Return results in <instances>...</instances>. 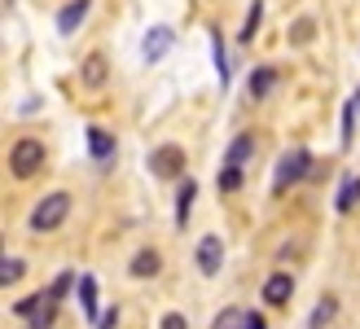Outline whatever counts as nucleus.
Segmentation results:
<instances>
[{"label": "nucleus", "mask_w": 360, "mask_h": 329, "mask_svg": "<svg viewBox=\"0 0 360 329\" xmlns=\"http://www.w3.org/2000/svg\"><path fill=\"white\" fill-rule=\"evenodd\" d=\"M158 329H189V321L180 316V312H167V316H163V325H158Z\"/></svg>", "instance_id": "393cba45"}, {"label": "nucleus", "mask_w": 360, "mask_h": 329, "mask_svg": "<svg viewBox=\"0 0 360 329\" xmlns=\"http://www.w3.org/2000/svg\"><path fill=\"white\" fill-rule=\"evenodd\" d=\"M70 215V193H49L35 202L31 211V228L35 233H53V228H62V219Z\"/></svg>", "instance_id": "f257e3e1"}, {"label": "nucleus", "mask_w": 360, "mask_h": 329, "mask_svg": "<svg viewBox=\"0 0 360 329\" xmlns=\"http://www.w3.org/2000/svg\"><path fill=\"white\" fill-rule=\"evenodd\" d=\"M352 101H356V105H360V93H356V97H352Z\"/></svg>", "instance_id": "cd10ccee"}, {"label": "nucleus", "mask_w": 360, "mask_h": 329, "mask_svg": "<svg viewBox=\"0 0 360 329\" xmlns=\"http://www.w3.org/2000/svg\"><path fill=\"white\" fill-rule=\"evenodd\" d=\"M250 154H255V136H238V141L229 145V154H224V162H229V167H242V162H246Z\"/></svg>", "instance_id": "4468645a"}, {"label": "nucleus", "mask_w": 360, "mask_h": 329, "mask_svg": "<svg viewBox=\"0 0 360 329\" xmlns=\"http://www.w3.org/2000/svg\"><path fill=\"white\" fill-rule=\"evenodd\" d=\"M172 40H176V31H172V27H150V31H146V44H141V58H146V62L167 58Z\"/></svg>", "instance_id": "423d86ee"}, {"label": "nucleus", "mask_w": 360, "mask_h": 329, "mask_svg": "<svg viewBox=\"0 0 360 329\" xmlns=\"http://www.w3.org/2000/svg\"><path fill=\"white\" fill-rule=\"evenodd\" d=\"M356 101H347V110H343V145H352V123H356Z\"/></svg>", "instance_id": "b1692460"}, {"label": "nucleus", "mask_w": 360, "mask_h": 329, "mask_svg": "<svg viewBox=\"0 0 360 329\" xmlns=\"http://www.w3.org/2000/svg\"><path fill=\"white\" fill-rule=\"evenodd\" d=\"M242 325H246V312H238V307H224V312L211 321V329H242Z\"/></svg>", "instance_id": "6ab92c4d"}, {"label": "nucleus", "mask_w": 360, "mask_h": 329, "mask_svg": "<svg viewBox=\"0 0 360 329\" xmlns=\"http://www.w3.org/2000/svg\"><path fill=\"white\" fill-rule=\"evenodd\" d=\"M79 303H84V316L88 321H101L97 316V281L93 277H79Z\"/></svg>", "instance_id": "2eb2a0df"}, {"label": "nucleus", "mask_w": 360, "mask_h": 329, "mask_svg": "<svg viewBox=\"0 0 360 329\" xmlns=\"http://www.w3.org/2000/svg\"><path fill=\"white\" fill-rule=\"evenodd\" d=\"M220 189H224V193L242 189V167H229V162H224V167H220Z\"/></svg>", "instance_id": "412c9836"}, {"label": "nucleus", "mask_w": 360, "mask_h": 329, "mask_svg": "<svg viewBox=\"0 0 360 329\" xmlns=\"http://www.w3.org/2000/svg\"><path fill=\"white\" fill-rule=\"evenodd\" d=\"M308 150H290V154H281L277 162V176H273V193H285L290 185H299L303 176H308Z\"/></svg>", "instance_id": "7ed1b4c3"}, {"label": "nucleus", "mask_w": 360, "mask_h": 329, "mask_svg": "<svg viewBox=\"0 0 360 329\" xmlns=\"http://www.w3.org/2000/svg\"><path fill=\"white\" fill-rule=\"evenodd\" d=\"M330 316H334V299H321V303H316V312H312V329H321Z\"/></svg>", "instance_id": "5701e85b"}, {"label": "nucleus", "mask_w": 360, "mask_h": 329, "mask_svg": "<svg viewBox=\"0 0 360 329\" xmlns=\"http://www.w3.org/2000/svg\"><path fill=\"white\" fill-rule=\"evenodd\" d=\"M295 295V281L285 277V272H273V277L264 281V303H273V307H285Z\"/></svg>", "instance_id": "6e6552de"}, {"label": "nucleus", "mask_w": 360, "mask_h": 329, "mask_svg": "<svg viewBox=\"0 0 360 329\" xmlns=\"http://www.w3.org/2000/svg\"><path fill=\"white\" fill-rule=\"evenodd\" d=\"M40 167H44V145L35 141V136H22V141L9 150V172H13L18 180H31Z\"/></svg>", "instance_id": "f03ea898"}, {"label": "nucleus", "mask_w": 360, "mask_h": 329, "mask_svg": "<svg viewBox=\"0 0 360 329\" xmlns=\"http://www.w3.org/2000/svg\"><path fill=\"white\" fill-rule=\"evenodd\" d=\"M242 329H268L264 312H246V325H242Z\"/></svg>", "instance_id": "a878e982"}, {"label": "nucleus", "mask_w": 360, "mask_h": 329, "mask_svg": "<svg viewBox=\"0 0 360 329\" xmlns=\"http://www.w3.org/2000/svg\"><path fill=\"white\" fill-rule=\"evenodd\" d=\"M115 325H119V307H110V312L97 321V329H115Z\"/></svg>", "instance_id": "bb28decb"}, {"label": "nucleus", "mask_w": 360, "mask_h": 329, "mask_svg": "<svg viewBox=\"0 0 360 329\" xmlns=\"http://www.w3.org/2000/svg\"><path fill=\"white\" fill-rule=\"evenodd\" d=\"M259 22H264V5L255 0V5L246 9V27H242V35H238V40H242V44H250V40H255V31H259Z\"/></svg>", "instance_id": "f3484780"}, {"label": "nucleus", "mask_w": 360, "mask_h": 329, "mask_svg": "<svg viewBox=\"0 0 360 329\" xmlns=\"http://www.w3.org/2000/svg\"><path fill=\"white\" fill-rule=\"evenodd\" d=\"M356 198H360V176H347V180H343V189H338V202H334L338 215H347V211L356 207Z\"/></svg>", "instance_id": "dca6fc26"}, {"label": "nucleus", "mask_w": 360, "mask_h": 329, "mask_svg": "<svg viewBox=\"0 0 360 329\" xmlns=\"http://www.w3.org/2000/svg\"><path fill=\"white\" fill-rule=\"evenodd\" d=\"M312 35H316V22L312 18H299V22L290 27V44L299 49V44H312Z\"/></svg>", "instance_id": "a211bd4d"}, {"label": "nucleus", "mask_w": 360, "mask_h": 329, "mask_svg": "<svg viewBox=\"0 0 360 329\" xmlns=\"http://www.w3.org/2000/svg\"><path fill=\"white\" fill-rule=\"evenodd\" d=\"M158 268H163V259H158V254H154V250H141V254H136V259L128 264V272H132V277H136V281H146V277H158Z\"/></svg>", "instance_id": "9d476101"}, {"label": "nucleus", "mask_w": 360, "mask_h": 329, "mask_svg": "<svg viewBox=\"0 0 360 329\" xmlns=\"http://www.w3.org/2000/svg\"><path fill=\"white\" fill-rule=\"evenodd\" d=\"M105 75H110V66H105V53H88L84 66H79V79H84L88 88H101Z\"/></svg>", "instance_id": "1a4fd4ad"}, {"label": "nucleus", "mask_w": 360, "mask_h": 329, "mask_svg": "<svg viewBox=\"0 0 360 329\" xmlns=\"http://www.w3.org/2000/svg\"><path fill=\"white\" fill-rule=\"evenodd\" d=\"M193 193H198V185H193V180H185V185H180V193H176V228H185V224H189Z\"/></svg>", "instance_id": "f8f14e48"}, {"label": "nucleus", "mask_w": 360, "mask_h": 329, "mask_svg": "<svg viewBox=\"0 0 360 329\" xmlns=\"http://www.w3.org/2000/svg\"><path fill=\"white\" fill-rule=\"evenodd\" d=\"M211 58H215V70H220V84H229V53L220 35H211Z\"/></svg>", "instance_id": "aec40b11"}, {"label": "nucleus", "mask_w": 360, "mask_h": 329, "mask_svg": "<svg viewBox=\"0 0 360 329\" xmlns=\"http://www.w3.org/2000/svg\"><path fill=\"white\" fill-rule=\"evenodd\" d=\"M150 172H154L158 180L185 176V150H180V145H158V150L150 154Z\"/></svg>", "instance_id": "20e7f679"}, {"label": "nucleus", "mask_w": 360, "mask_h": 329, "mask_svg": "<svg viewBox=\"0 0 360 329\" xmlns=\"http://www.w3.org/2000/svg\"><path fill=\"white\" fill-rule=\"evenodd\" d=\"M220 264H224V242L220 237H202V242H198V272H202V277H215V272H220Z\"/></svg>", "instance_id": "39448f33"}, {"label": "nucleus", "mask_w": 360, "mask_h": 329, "mask_svg": "<svg viewBox=\"0 0 360 329\" xmlns=\"http://www.w3.org/2000/svg\"><path fill=\"white\" fill-rule=\"evenodd\" d=\"M88 150H93V158H115V136L101 132V127H88Z\"/></svg>", "instance_id": "9b49d317"}, {"label": "nucleus", "mask_w": 360, "mask_h": 329, "mask_svg": "<svg viewBox=\"0 0 360 329\" xmlns=\"http://www.w3.org/2000/svg\"><path fill=\"white\" fill-rule=\"evenodd\" d=\"M88 9H93V0H66L62 13H58V35H75L79 22L88 18Z\"/></svg>", "instance_id": "0eeeda50"}, {"label": "nucleus", "mask_w": 360, "mask_h": 329, "mask_svg": "<svg viewBox=\"0 0 360 329\" xmlns=\"http://www.w3.org/2000/svg\"><path fill=\"white\" fill-rule=\"evenodd\" d=\"M18 277H22V259H5V264H0V285H13Z\"/></svg>", "instance_id": "4be33fe9"}, {"label": "nucleus", "mask_w": 360, "mask_h": 329, "mask_svg": "<svg viewBox=\"0 0 360 329\" xmlns=\"http://www.w3.org/2000/svg\"><path fill=\"white\" fill-rule=\"evenodd\" d=\"M273 84H277V70L273 66H259V70H250V97H268L273 93Z\"/></svg>", "instance_id": "ddd939ff"}]
</instances>
